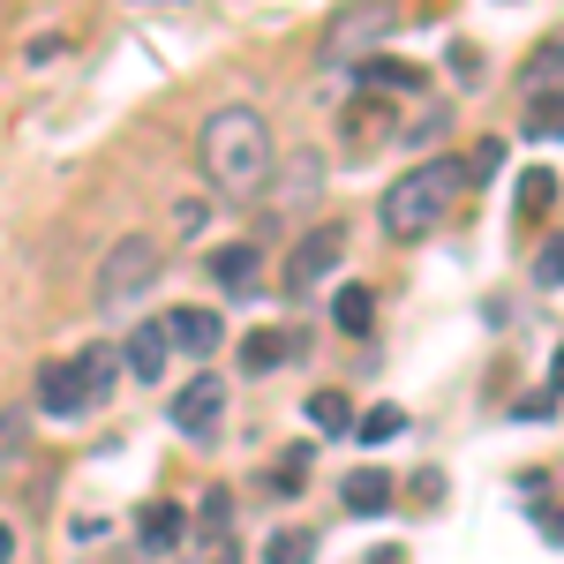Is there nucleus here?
I'll return each mask as SVG.
<instances>
[{
	"instance_id": "f8f14e48",
	"label": "nucleus",
	"mask_w": 564,
	"mask_h": 564,
	"mask_svg": "<svg viewBox=\"0 0 564 564\" xmlns=\"http://www.w3.org/2000/svg\"><path fill=\"white\" fill-rule=\"evenodd\" d=\"M354 84L361 90H399V98H406V90H422V68H414V61H361V68H354Z\"/></svg>"
},
{
	"instance_id": "0eeeda50",
	"label": "nucleus",
	"mask_w": 564,
	"mask_h": 564,
	"mask_svg": "<svg viewBox=\"0 0 564 564\" xmlns=\"http://www.w3.org/2000/svg\"><path fill=\"white\" fill-rule=\"evenodd\" d=\"M391 23H399V0H354L347 15H332V53H369V45L384 39Z\"/></svg>"
},
{
	"instance_id": "2eb2a0df",
	"label": "nucleus",
	"mask_w": 564,
	"mask_h": 564,
	"mask_svg": "<svg viewBox=\"0 0 564 564\" xmlns=\"http://www.w3.org/2000/svg\"><path fill=\"white\" fill-rule=\"evenodd\" d=\"M308 422H316L324 436H347L354 422H361V414L347 406V391H316V399H308Z\"/></svg>"
},
{
	"instance_id": "dca6fc26",
	"label": "nucleus",
	"mask_w": 564,
	"mask_h": 564,
	"mask_svg": "<svg viewBox=\"0 0 564 564\" xmlns=\"http://www.w3.org/2000/svg\"><path fill=\"white\" fill-rule=\"evenodd\" d=\"M316 557V534L308 527H279L271 542H263V564H308Z\"/></svg>"
},
{
	"instance_id": "9d476101",
	"label": "nucleus",
	"mask_w": 564,
	"mask_h": 564,
	"mask_svg": "<svg viewBox=\"0 0 564 564\" xmlns=\"http://www.w3.org/2000/svg\"><path fill=\"white\" fill-rule=\"evenodd\" d=\"M257 271H263V257L249 249V241H234V249L212 257V279L226 286V294H257Z\"/></svg>"
},
{
	"instance_id": "6e6552de",
	"label": "nucleus",
	"mask_w": 564,
	"mask_h": 564,
	"mask_svg": "<svg viewBox=\"0 0 564 564\" xmlns=\"http://www.w3.org/2000/svg\"><path fill=\"white\" fill-rule=\"evenodd\" d=\"M166 339H174V354H218L226 324H218V308H166Z\"/></svg>"
},
{
	"instance_id": "1a4fd4ad",
	"label": "nucleus",
	"mask_w": 564,
	"mask_h": 564,
	"mask_svg": "<svg viewBox=\"0 0 564 564\" xmlns=\"http://www.w3.org/2000/svg\"><path fill=\"white\" fill-rule=\"evenodd\" d=\"M339 505H347V512H361V520L391 512V475H384V467H354L347 489H339Z\"/></svg>"
},
{
	"instance_id": "a878e982",
	"label": "nucleus",
	"mask_w": 564,
	"mask_h": 564,
	"mask_svg": "<svg viewBox=\"0 0 564 564\" xmlns=\"http://www.w3.org/2000/svg\"><path fill=\"white\" fill-rule=\"evenodd\" d=\"M196 564H241L234 557V527H226V534H204V557Z\"/></svg>"
},
{
	"instance_id": "c756f323",
	"label": "nucleus",
	"mask_w": 564,
	"mask_h": 564,
	"mask_svg": "<svg viewBox=\"0 0 564 564\" xmlns=\"http://www.w3.org/2000/svg\"><path fill=\"white\" fill-rule=\"evenodd\" d=\"M8 557H15V534H8V527H0V564H8Z\"/></svg>"
},
{
	"instance_id": "20e7f679",
	"label": "nucleus",
	"mask_w": 564,
	"mask_h": 564,
	"mask_svg": "<svg viewBox=\"0 0 564 564\" xmlns=\"http://www.w3.org/2000/svg\"><path fill=\"white\" fill-rule=\"evenodd\" d=\"M151 279H159V241H151V234H121V241L106 249V263H98V302L121 308V302H135Z\"/></svg>"
},
{
	"instance_id": "6ab92c4d",
	"label": "nucleus",
	"mask_w": 564,
	"mask_h": 564,
	"mask_svg": "<svg viewBox=\"0 0 564 564\" xmlns=\"http://www.w3.org/2000/svg\"><path fill=\"white\" fill-rule=\"evenodd\" d=\"M550 196H557V181L542 174V166H527V181H520V218H542V212H550Z\"/></svg>"
},
{
	"instance_id": "ddd939ff",
	"label": "nucleus",
	"mask_w": 564,
	"mask_h": 564,
	"mask_svg": "<svg viewBox=\"0 0 564 564\" xmlns=\"http://www.w3.org/2000/svg\"><path fill=\"white\" fill-rule=\"evenodd\" d=\"M135 527H143V550H181V534H188V520H181L174 497H166V505H143Z\"/></svg>"
},
{
	"instance_id": "393cba45",
	"label": "nucleus",
	"mask_w": 564,
	"mask_h": 564,
	"mask_svg": "<svg viewBox=\"0 0 564 564\" xmlns=\"http://www.w3.org/2000/svg\"><path fill=\"white\" fill-rule=\"evenodd\" d=\"M497 166H505V143H497V135H481V143H475V166H467V181H489Z\"/></svg>"
},
{
	"instance_id": "c85d7f7f",
	"label": "nucleus",
	"mask_w": 564,
	"mask_h": 564,
	"mask_svg": "<svg viewBox=\"0 0 564 564\" xmlns=\"http://www.w3.org/2000/svg\"><path fill=\"white\" fill-rule=\"evenodd\" d=\"M550 391H557V399H564V347H557V369H550Z\"/></svg>"
},
{
	"instance_id": "b1692460",
	"label": "nucleus",
	"mask_w": 564,
	"mask_h": 564,
	"mask_svg": "<svg viewBox=\"0 0 564 564\" xmlns=\"http://www.w3.org/2000/svg\"><path fill=\"white\" fill-rule=\"evenodd\" d=\"M308 459H316V452H308V444H294V452L279 459V475H271V481H279V489H302V481H308Z\"/></svg>"
},
{
	"instance_id": "4468645a",
	"label": "nucleus",
	"mask_w": 564,
	"mask_h": 564,
	"mask_svg": "<svg viewBox=\"0 0 564 564\" xmlns=\"http://www.w3.org/2000/svg\"><path fill=\"white\" fill-rule=\"evenodd\" d=\"M166 354H174V339H166V324H143V332L129 339V369L143 377V384H151V377L166 369Z\"/></svg>"
},
{
	"instance_id": "bb28decb",
	"label": "nucleus",
	"mask_w": 564,
	"mask_h": 564,
	"mask_svg": "<svg viewBox=\"0 0 564 564\" xmlns=\"http://www.w3.org/2000/svg\"><path fill=\"white\" fill-rule=\"evenodd\" d=\"M557 414V391H534V399H520V422H550Z\"/></svg>"
},
{
	"instance_id": "39448f33",
	"label": "nucleus",
	"mask_w": 564,
	"mask_h": 564,
	"mask_svg": "<svg viewBox=\"0 0 564 564\" xmlns=\"http://www.w3.org/2000/svg\"><path fill=\"white\" fill-rule=\"evenodd\" d=\"M339 263H347V226H308L286 249V294H316Z\"/></svg>"
},
{
	"instance_id": "7ed1b4c3",
	"label": "nucleus",
	"mask_w": 564,
	"mask_h": 564,
	"mask_svg": "<svg viewBox=\"0 0 564 564\" xmlns=\"http://www.w3.org/2000/svg\"><path fill=\"white\" fill-rule=\"evenodd\" d=\"M106 391H113V347H90L39 369V406L53 422H84L90 406H106Z\"/></svg>"
},
{
	"instance_id": "cd10ccee",
	"label": "nucleus",
	"mask_w": 564,
	"mask_h": 564,
	"mask_svg": "<svg viewBox=\"0 0 564 564\" xmlns=\"http://www.w3.org/2000/svg\"><path fill=\"white\" fill-rule=\"evenodd\" d=\"M452 76H467V84L481 76V53H475V45H452Z\"/></svg>"
},
{
	"instance_id": "f3484780",
	"label": "nucleus",
	"mask_w": 564,
	"mask_h": 564,
	"mask_svg": "<svg viewBox=\"0 0 564 564\" xmlns=\"http://www.w3.org/2000/svg\"><path fill=\"white\" fill-rule=\"evenodd\" d=\"M550 135H564V90H542L527 106V143H550Z\"/></svg>"
},
{
	"instance_id": "f03ea898",
	"label": "nucleus",
	"mask_w": 564,
	"mask_h": 564,
	"mask_svg": "<svg viewBox=\"0 0 564 564\" xmlns=\"http://www.w3.org/2000/svg\"><path fill=\"white\" fill-rule=\"evenodd\" d=\"M459 188H467V166H459V159L406 166V174L384 188L377 218H384V234H399V241H422V234H436V226H444V212L459 204Z\"/></svg>"
},
{
	"instance_id": "9b49d317",
	"label": "nucleus",
	"mask_w": 564,
	"mask_h": 564,
	"mask_svg": "<svg viewBox=\"0 0 564 564\" xmlns=\"http://www.w3.org/2000/svg\"><path fill=\"white\" fill-rule=\"evenodd\" d=\"M294 347H302L294 332H249V339H241V369H249V377H271L279 361H294Z\"/></svg>"
},
{
	"instance_id": "5701e85b",
	"label": "nucleus",
	"mask_w": 564,
	"mask_h": 564,
	"mask_svg": "<svg viewBox=\"0 0 564 564\" xmlns=\"http://www.w3.org/2000/svg\"><path fill=\"white\" fill-rule=\"evenodd\" d=\"M550 76H564V39H550L534 61H527V84H550Z\"/></svg>"
},
{
	"instance_id": "412c9836",
	"label": "nucleus",
	"mask_w": 564,
	"mask_h": 564,
	"mask_svg": "<svg viewBox=\"0 0 564 564\" xmlns=\"http://www.w3.org/2000/svg\"><path fill=\"white\" fill-rule=\"evenodd\" d=\"M23 430H31V414H23V406H8V414H0V467L23 452Z\"/></svg>"
},
{
	"instance_id": "4be33fe9",
	"label": "nucleus",
	"mask_w": 564,
	"mask_h": 564,
	"mask_svg": "<svg viewBox=\"0 0 564 564\" xmlns=\"http://www.w3.org/2000/svg\"><path fill=\"white\" fill-rule=\"evenodd\" d=\"M534 286H564V234H557V241H542V257H534Z\"/></svg>"
},
{
	"instance_id": "a211bd4d",
	"label": "nucleus",
	"mask_w": 564,
	"mask_h": 564,
	"mask_svg": "<svg viewBox=\"0 0 564 564\" xmlns=\"http://www.w3.org/2000/svg\"><path fill=\"white\" fill-rule=\"evenodd\" d=\"M369 316H377V302H369V286H339V302H332V324L361 339V332H369Z\"/></svg>"
},
{
	"instance_id": "423d86ee",
	"label": "nucleus",
	"mask_w": 564,
	"mask_h": 564,
	"mask_svg": "<svg viewBox=\"0 0 564 564\" xmlns=\"http://www.w3.org/2000/svg\"><path fill=\"white\" fill-rule=\"evenodd\" d=\"M166 422H174L181 436H218V422H226V377H188V384L166 399Z\"/></svg>"
},
{
	"instance_id": "f257e3e1",
	"label": "nucleus",
	"mask_w": 564,
	"mask_h": 564,
	"mask_svg": "<svg viewBox=\"0 0 564 564\" xmlns=\"http://www.w3.org/2000/svg\"><path fill=\"white\" fill-rule=\"evenodd\" d=\"M196 166L226 196H263L279 151H271V129H263L257 106H218L212 121H204V135H196Z\"/></svg>"
},
{
	"instance_id": "aec40b11",
	"label": "nucleus",
	"mask_w": 564,
	"mask_h": 564,
	"mask_svg": "<svg viewBox=\"0 0 564 564\" xmlns=\"http://www.w3.org/2000/svg\"><path fill=\"white\" fill-rule=\"evenodd\" d=\"M399 430H406V414H399V406H377V414H361V422H354L361 444H384V436H399Z\"/></svg>"
}]
</instances>
